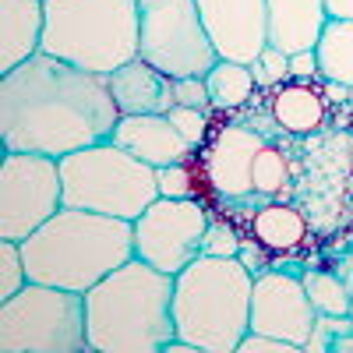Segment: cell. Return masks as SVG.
Masks as SVG:
<instances>
[{
  "instance_id": "obj_1",
  "label": "cell",
  "mask_w": 353,
  "mask_h": 353,
  "mask_svg": "<svg viewBox=\"0 0 353 353\" xmlns=\"http://www.w3.org/2000/svg\"><path fill=\"white\" fill-rule=\"evenodd\" d=\"M121 110L106 74L36 53L0 78V145L4 152L64 159L113 138Z\"/></svg>"
},
{
  "instance_id": "obj_2",
  "label": "cell",
  "mask_w": 353,
  "mask_h": 353,
  "mask_svg": "<svg viewBox=\"0 0 353 353\" xmlns=\"http://www.w3.org/2000/svg\"><path fill=\"white\" fill-rule=\"evenodd\" d=\"M88 353H163L176 339L173 276L138 254L85 293Z\"/></svg>"
},
{
  "instance_id": "obj_3",
  "label": "cell",
  "mask_w": 353,
  "mask_h": 353,
  "mask_svg": "<svg viewBox=\"0 0 353 353\" xmlns=\"http://www.w3.org/2000/svg\"><path fill=\"white\" fill-rule=\"evenodd\" d=\"M21 254L32 283L88 293L134 258V223L85 209H61L21 241Z\"/></svg>"
},
{
  "instance_id": "obj_4",
  "label": "cell",
  "mask_w": 353,
  "mask_h": 353,
  "mask_svg": "<svg viewBox=\"0 0 353 353\" xmlns=\"http://www.w3.org/2000/svg\"><path fill=\"white\" fill-rule=\"evenodd\" d=\"M254 272L241 258L198 254L173 276V325L198 353H233L251 332Z\"/></svg>"
},
{
  "instance_id": "obj_5",
  "label": "cell",
  "mask_w": 353,
  "mask_h": 353,
  "mask_svg": "<svg viewBox=\"0 0 353 353\" xmlns=\"http://www.w3.org/2000/svg\"><path fill=\"white\" fill-rule=\"evenodd\" d=\"M141 0H46L43 53L113 74L138 57Z\"/></svg>"
},
{
  "instance_id": "obj_6",
  "label": "cell",
  "mask_w": 353,
  "mask_h": 353,
  "mask_svg": "<svg viewBox=\"0 0 353 353\" xmlns=\"http://www.w3.org/2000/svg\"><path fill=\"white\" fill-rule=\"evenodd\" d=\"M64 209L103 212L134 223L159 198L156 166L134 159L113 141H99L61 159Z\"/></svg>"
},
{
  "instance_id": "obj_7",
  "label": "cell",
  "mask_w": 353,
  "mask_h": 353,
  "mask_svg": "<svg viewBox=\"0 0 353 353\" xmlns=\"http://www.w3.org/2000/svg\"><path fill=\"white\" fill-rule=\"evenodd\" d=\"M4 353H88L85 293L28 279L21 293L0 301Z\"/></svg>"
},
{
  "instance_id": "obj_8",
  "label": "cell",
  "mask_w": 353,
  "mask_h": 353,
  "mask_svg": "<svg viewBox=\"0 0 353 353\" xmlns=\"http://www.w3.org/2000/svg\"><path fill=\"white\" fill-rule=\"evenodd\" d=\"M138 57L170 78H205L219 64L194 0H141Z\"/></svg>"
},
{
  "instance_id": "obj_9",
  "label": "cell",
  "mask_w": 353,
  "mask_h": 353,
  "mask_svg": "<svg viewBox=\"0 0 353 353\" xmlns=\"http://www.w3.org/2000/svg\"><path fill=\"white\" fill-rule=\"evenodd\" d=\"M61 209V159L39 152H4L0 159V237L21 244Z\"/></svg>"
},
{
  "instance_id": "obj_10",
  "label": "cell",
  "mask_w": 353,
  "mask_h": 353,
  "mask_svg": "<svg viewBox=\"0 0 353 353\" xmlns=\"http://www.w3.org/2000/svg\"><path fill=\"white\" fill-rule=\"evenodd\" d=\"M209 219V205L198 198H156L134 219V254L166 276L184 272L201 254Z\"/></svg>"
},
{
  "instance_id": "obj_11",
  "label": "cell",
  "mask_w": 353,
  "mask_h": 353,
  "mask_svg": "<svg viewBox=\"0 0 353 353\" xmlns=\"http://www.w3.org/2000/svg\"><path fill=\"white\" fill-rule=\"evenodd\" d=\"M314 318H318V311L307 297L304 276H290L279 269H265L254 276L251 332L279 336V339H290L304 350L311 339V329H314Z\"/></svg>"
},
{
  "instance_id": "obj_12",
  "label": "cell",
  "mask_w": 353,
  "mask_h": 353,
  "mask_svg": "<svg viewBox=\"0 0 353 353\" xmlns=\"http://www.w3.org/2000/svg\"><path fill=\"white\" fill-rule=\"evenodd\" d=\"M219 61L254 64L269 46V4L265 0H194Z\"/></svg>"
},
{
  "instance_id": "obj_13",
  "label": "cell",
  "mask_w": 353,
  "mask_h": 353,
  "mask_svg": "<svg viewBox=\"0 0 353 353\" xmlns=\"http://www.w3.org/2000/svg\"><path fill=\"white\" fill-rule=\"evenodd\" d=\"M261 145H265V134L254 128H244V124H230L201 145L198 156H201L205 176H209L212 198H223L233 205L258 198L251 170H254V156Z\"/></svg>"
},
{
  "instance_id": "obj_14",
  "label": "cell",
  "mask_w": 353,
  "mask_h": 353,
  "mask_svg": "<svg viewBox=\"0 0 353 353\" xmlns=\"http://www.w3.org/2000/svg\"><path fill=\"white\" fill-rule=\"evenodd\" d=\"M113 145L128 149L134 159L149 163L156 170L181 163L184 156H191L194 149L181 138V131L173 128V121L166 113H141V117H121L113 128Z\"/></svg>"
},
{
  "instance_id": "obj_15",
  "label": "cell",
  "mask_w": 353,
  "mask_h": 353,
  "mask_svg": "<svg viewBox=\"0 0 353 353\" xmlns=\"http://www.w3.org/2000/svg\"><path fill=\"white\" fill-rule=\"evenodd\" d=\"M106 81H110V92H113V103H117V110H121V117L170 113L176 106V96H173L176 78L163 74L152 64H145L141 57H134L131 64L106 74Z\"/></svg>"
},
{
  "instance_id": "obj_16",
  "label": "cell",
  "mask_w": 353,
  "mask_h": 353,
  "mask_svg": "<svg viewBox=\"0 0 353 353\" xmlns=\"http://www.w3.org/2000/svg\"><path fill=\"white\" fill-rule=\"evenodd\" d=\"M269 4V46L283 53H307L329 25L325 0H265Z\"/></svg>"
},
{
  "instance_id": "obj_17",
  "label": "cell",
  "mask_w": 353,
  "mask_h": 353,
  "mask_svg": "<svg viewBox=\"0 0 353 353\" xmlns=\"http://www.w3.org/2000/svg\"><path fill=\"white\" fill-rule=\"evenodd\" d=\"M0 14H4V57H0V68L8 74L43 50L46 0H0Z\"/></svg>"
},
{
  "instance_id": "obj_18",
  "label": "cell",
  "mask_w": 353,
  "mask_h": 353,
  "mask_svg": "<svg viewBox=\"0 0 353 353\" xmlns=\"http://www.w3.org/2000/svg\"><path fill=\"white\" fill-rule=\"evenodd\" d=\"M325 113H329V103L314 88V81L290 78V81L272 88L269 117L283 131H290V134H311V131H318L321 124H325Z\"/></svg>"
},
{
  "instance_id": "obj_19",
  "label": "cell",
  "mask_w": 353,
  "mask_h": 353,
  "mask_svg": "<svg viewBox=\"0 0 353 353\" xmlns=\"http://www.w3.org/2000/svg\"><path fill=\"white\" fill-rule=\"evenodd\" d=\"M251 237L261 248L276 251V254L297 251L307 241V219L293 209V205L265 201V205H258V212L251 216Z\"/></svg>"
},
{
  "instance_id": "obj_20",
  "label": "cell",
  "mask_w": 353,
  "mask_h": 353,
  "mask_svg": "<svg viewBox=\"0 0 353 353\" xmlns=\"http://www.w3.org/2000/svg\"><path fill=\"white\" fill-rule=\"evenodd\" d=\"M314 57L321 81H339L353 88V18H329Z\"/></svg>"
},
{
  "instance_id": "obj_21",
  "label": "cell",
  "mask_w": 353,
  "mask_h": 353,
  "mask_svg": "<svg viewBox=\"0 0 353 353\" xmlns=\"http://www.w3.org/2000/svg\"><path fill=\"white\" fill-rule=\"evenodd\" d=\"M205 85H209L212 110H241L244 103H251L254 88H258L254 71L248 64H237V61H219L205 74Z\"/></svg>"
},
{
  "instance_id": "obj_22",
  "label": "cell",
  "mask_w": 353,
  "mask_h": 353,
  "mask_svg": "<svg viewBox=\"0 0 353 353\" xmlns=\"http://www.w3.org/2000/svg\"><path fill=\"white\" fill-rule=\"evenodd\" d=\"M156 181H159V198H198V201L212 198L209 176H205L198 152L184 156L181 163H170V166L156 170Z\"/></svg>"
},
{
  "instance_id": "obj_23",
  "label": "cell",
  "mask_w": 353,
  "mask_h": 353,
  "mask_svg": "<svg viewBox=\"0 0 353 353\" xmlns=\"http://www.w3.org/2000/svg\"><path fill=\"white\" fill-rule=\"evenodd\" d=\"M304 286L318 314H350L353 293L336 272H304Z\"/></svg>"
},
{
  "instance_id": "obj_24",
  "label": "cell",
  "mask_w": 353,
  "mask_h": 353,
  "mask_svg": "<svg viewBox=\"0 0 353 353\" xmlns=\"http://www.w3.org/2000/svg\"><path fill=\"white\" fill-rule=\"evenodd\" d=\"M251 181H254V194H265V198H276L279 191H286V184H290V166H286V156L276 149L272 141H265L261 149H258Z\"/></svg>"
},
{
  "instance_id": "obj_25",
  "label": "cell",
  "mask_w": 353,
  "mask_h": 353,
  "mask_svg": "<svg viewBox=\"0 0 353 353\" xmlns=\"http://www.w3.org/2000/svg\"><path fill=\"white\" fill-rule=\"evenodd\" d=\"M25 283H28V269H25L21 244L4 241V248H0V301H8V297H14V293H21Z\"/></svg>"
},
{
  "instance_id": "obj_26",
  "label": "cell",
  "mask_w": 353,
  "mask_h": 353,
  "mask_svg": "<svg viewBox=\"0 0 353 353\" xmlns=\"http://www.w3.org/2000/svg\"><path fill=\"white\" fill-rule=\"evenodd\" d=\"M350 329H353V318L350 314H318L304 353H332V343L339 336H346Z\"/></svg>"
},
{
  "instance_id": "obj_27",
  "label": "cell",
  "mask_w": 353,
  "mask_h": 353,
  "mask_svg": "<svg viewBox=\"0 0 353 353\" xmlns=\"http://www.w3.org/2000/svg\"><path fill=\"white\" fill-rule=\"evenodd\" d=\"M170 121H173V128L181 131V138L191 145V149L198 152L205 141H209L212 134H209V117H205V110H191V106H173L170 113Z\"/></svg>"
},
{
  "instance_id": "obj_28",
  "label": "cell",
  "mask_w": 353,
  "mask_h": 353,
  "mask_svg": "<svg viewBox=\"0 0 353 353\" xmlns=\"http://www.w3.org/2000/svg\"><path fill=\"white\" fill-rule=\"evenodd\" d=\"M251 71H254L258 85H272L276 88V85L290 81V53H283L276 46H265V53L251 64Z\"/></svg>"
},
{
  "instance_id": "obj_29",
  "label": "cell",
  "mask_w": 353,
  "mask_h": 353,
  "mask_svg": "<svg viewBox=\"0 0 353 353\" xmlns=\"http://www.w3.org/2000/svg\"><path fill=\"white\" fill-rule=\"evenodd\" d=\"M201 254L237 258V254H241V237L233 233L230 223H223V219H209V230H205V241H201Z\"/></svg>"
},
{
  "instance_id": "obj_30",
  "label": "cell",
  "mask_w": 353,
  "mask_h": 353,
  "mask_svg": "<svg viewBox=\"0 0 353 353\" xmlns=\"http://www.w3.org/2000/svg\"><path fill=\"white\" fill-rule=\"evenodd\" d=\"M173 96H176V106L212 110V103H209V85H205V78H176V81H173Z\"/></svg>"
},
{
  "instance_id": "obj_31",
  "label": "cell",
  "mask_w": 353,
  "mask_h": 353,
  "mask_svg": "<svg viewBox=\"0 0 353 353\" xmlns=\"http://www.w3.org/2000/svg\"><path fill=\"white\" fill-rule=\"evenodd\" d=\"M237 353H304L297 343L279 339V336H265V332H248L237 346Z\"/></svg>"
},
{
  "instance_id": "obj_32",
  "label": "cell",
  "mask_w": 353,
  "mask_h": 353,
  "mask_svg": "<svg viewBox=\"0 0 353 353\" xmlns=\"http://www.w3.org/2000/svg\"><path fill=\"white\" fill-rule=\"evenodd\" d=\"M290 78H304V81L321 78L314 50H307V53H293V57H290Z\"/></svg>"
},
{
  "instance_id": "obj_33",
  "label": "cell",
  "mask_w": 353,
  "mask_h": 353,
  "mask_svg": "<svg viewBox=\"0 0 353 353\" xmlns=\"http://www.w3.org/2000/svg\"><path fill=\"white\" fill-rule=\"evenodd\" d=\"M329 18H353V0H325Z\"/></svg>"
},
{
  "instance_id": "obj_34",
  "label": "cell",
  "mask_w": 353,
  "mask_h": 353,
  "mask_svg": "<svg viewBox=\"0 0 353 353\" xmlns=\"http://www.w3.org/2000/svg\"><path fill=\"white\" fill-rule=\"evenodd\" d=\"M332 353H353V329H350L346 336H339V339L332 343Z\"/></svg>"
},
{
  "instance_id": "obj_35",
  "label": "cell",
  "mask_w": 353,
  "mask_h": 353,
  "mask_svg": "<svg viewBox=\"0 0 353 353\" xmlns=\"http://www.w3.org/2000/svg\"><path fill=\"white\" fill-rule=\"evenodd\" d=\"M350 106H353V88H350Z\"/></svg>"
},
{
  "instance_id": "obj_36",
  "label": "cell",
  "mask_w": 353,
  "mask_h": 353,
  "mask_svg": "<svg viewBox=\"0 0 353 353\" xmlns=\"http://www.w3.org/2000/svg\"><path fill=\"white\" fill-rule=\"evenodd\" d=\"M350 318H353V301H350Z\"/></svg>"
}]
</instances>
